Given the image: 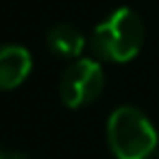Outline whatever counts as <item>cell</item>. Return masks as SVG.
Listing matches in <instances>:
<instances>
[{"instance_id": "obj_1", "label": "cell", "mask_w": 159, "mask_h": 159, "mask_svg": "<svg viewBox=\"0 0 159 159\" xmlns=\"http://www.w3.org/2000/svg\"><path fill=\"white\" fill-rule=\"evenodd\" d=\"M89 46L94 55L105 61L126 63L135 59L144 46V22L133 9L120 7L94 29Z\"/></svg>"}, {"instance_id": "obj_2", "label": "cell", "mask_w": 159, "mask_h": 159, "mask_svg": "<svg viewBox=\"0 0 159 159\" xmlns=\"http://www.w3.org/2000/svg\"><path fill=\"white\" fill-rule=\"evenodd\" d=\"M107 139L116 159H148L157 148L159 135L139 109L122 105L109 116Z\"/></svg>"}, {"instance_id": "obj_3", "label": "cell", "mask_w": 159, "mask_h": 159, "mask_svg": "<svg viewBox=\"0 0 159 159\" xmlns=\"http://www.w3.org/2000/svg\"><path fill=\"white\" fill-rule=\"evenodd\" d=\"M102 87H105V72L100 63L94 59L79 57L66 68L59 83V96L66 107L79 109L94 102L100 96Z\"/></svg>"}, {"instance_id": "obj_4", "label": "cell", "mask_w": 159, "mask_h": 159, "mask_svg": "<svg viewBox=\"0 0 159 159\" xmlns=\"http://www.w3.org/2000/svg\"><path fill=\"white\" fill-rule=\"evenodd\" d=\"M31 68L33 59L24 46L18 44L5 46L0 52V85H2V89H16L18 85H22L31 74Z\"/></svg>"}, {"instance_id": "obj_5", "label": "cell", "mask_w": 159, "mask_h": 159, "mask_svg": "<svg viewBox=\"0 0 159 159\" xmlns=\"http://www.w3.org/2000/svg\"><path fill=\"white\" fill-rule=\"evenodd\" d=\"M46 46L50 52H55L57 57L63 59H79L83 48H85V35L68 22L55 24L48 33H46Z\"/></svg>"}, {"instance_id": "obj_6", "label": "cell", "mask_w": 159, "mask_h": 159, "mask_svg": "<svg viewBox=\"0 0 159 159\" xmlns=\"http://www.w3.org/2000/svg\"><path fill=\"white\" fill-rule=\"evenodd\" d=\"M0 159H29L24 152H16V150H2L0 152Z\"/></svg>"}]
</instances>
